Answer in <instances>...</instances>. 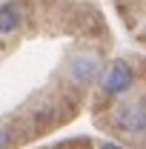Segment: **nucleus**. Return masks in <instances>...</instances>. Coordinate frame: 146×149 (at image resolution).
<instances>
[{"instance_id": "obj_1", "label": "nucleus", "mask_w": 146, "mask_h": 149, "mask_svg": "<svg viewBox=\"0 0 146 149\" xmlns=\"http://www.w3.org/2000/svg\"><path fill=\"white\" fill-rule=\"evenodd\" d=\"M115 123L123 132H146V106L143 103H123L115 109Z\"/></svg>"}, {"instance_id": "obj_2", "label": "nucleus", "mask_w": 146, "mask_h": 149, "mask_svg": "<svg viewBox=\"0 0 146 149\" xmlns=\"http://www.w3.org/2000/svg\"><path fill=\"white\" fill-rule=\"evenodd\" d=\"M103 92L106 95H123L132 89V69H129L123 60H115L109 69H106V74H103Z\"/></svg>"}, {"instance_id": "obj_3", "label": "nucleus", "mask_w": 146, "mask_h": 149, "mask_svg": "<svg viewBox=\"0 0 146 149\" xmlns=\"http://www.w3.org/2000/svg\"><path fill=\"white\" fill-rule=\"evenodd\" d=\"M97 69H100L97 57H92V55H80V57H74V60H72L69 74H72L74 83H89V80H95Z\"/></svg>"}, {"instance_id": "obj_4", "label": "nucleus", "mask_w": 146, "mask_h": 149, "mask_svg": "<svg viewBox=\"0 0 146 149\" xmlns=\"http://www.w3.org/2000/svg\"><path fill=\"white\" fill-rule=\"evenodd\" d=\"M17 26H20V12H17V6H15V3L0 6V35H12Z\"/></svg>"}, {"instance_id": "obj_5", "label": "nucleus", "mask_w": 146, "mask_h": 149, "mask_svg": "<svg viewBox=\"0 0 146 149\" xmlns=\"http://www.w3.org/2000/svg\"><path fill=\"white\" fill-rule=\"evenodd\" d=\"M9 141H12V132L6 129V126H0V149L9 146Z\"/></svg>"}, {"instance_id": "obj_6", "label": "nucleus", "mask_w": 146, "mask_h": 149, "mask_svg": "<svg viewBox=\"0 0 146 149\" xmlns=\"http://www.w3.org/2000/svg\"><path fill=\"white\" fill-rule=\"evenodd\" d=\"M100 149H123V146H117V143H100Z\"/></svg>"}]
</instances>
